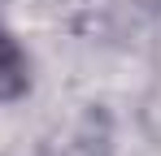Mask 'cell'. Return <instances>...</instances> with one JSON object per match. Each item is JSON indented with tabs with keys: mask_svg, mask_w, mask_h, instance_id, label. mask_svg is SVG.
<instances>
[{
	"mask_svg": "<svg viewBox=\"0 0 161 156\" xmlns=\"http://www.w3.org/2000/svg\"><path fill=\"white\" fill-rule=\"evenodd\" d=\"M22 82H26V74H22V52L13 48V39L0 35V100H4V96H18Z\"/></svg>",
	"mask_w": 161,
	"mask_h": 156,
	"instance_id": "1",
	"label": "cell"
}]
</instances>
